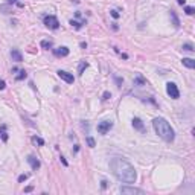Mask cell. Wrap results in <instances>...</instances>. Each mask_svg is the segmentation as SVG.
<instances>
[{"instance_id": "obj_1", "label": "cell", "mask_w": 195, "mask_h": 195, "mask_svg": "<svg viewBox=\"0 0 195 195\" xmlns=\"http://www.w3.org/2000/svg\"><path fill=\"white\" fill-rule=\"evenodd\" d=\"M110 169L114 174V177L118 178L119 181H124V183L131 185L136 181V171L134 168L130 165L127 160L119 159V157H114L110 162Z\"/></svg>"}, {"instance_id": "obj_2", "label": "cell", "mask_w": 195, "mask_h": 195, "mask_svg": "<svg viewBox=\"0 0 195 195\" xmlns=\"http://www.w3.org/2000/svg\"><path fill=\"white\" fill-rule=\"evenodd\" d=\"M152 127H154V130H155V133H157L163 140H166V142H172V140H174L175 133H174L172 127L169 125V122H168L166 119H163V118H155V119L152 121Z\"/></svg>"}, {"instance_id": "obj_3", "label": "cell", "mask_w": 195, "mask_h": 195, "mask_svg": "<svg viewBox=\"0 0 195 195\" xmlns=\"http://www.w3.org/2000/svg\"><path fill=\"white\" fill-rule=\"evenodd\" d=\"M44 24L49 29H58L60 28V21L55 15H46L44 17Z\"/></svg>"}, {"instance_id": "obj_4", "label": "cell", "mask_w": 195, "mask_h": 195, "mask_svg": "<svg viewBox=\"0 0 195 195\" xmlns=\"http://www.w3.org/2000/svg\"><path fill=\"white\" fill-rule=\"evenodd\" d=\"M111 128H113V122H110V121H102V122L98 124V133H99V134H107Z\"/></svg>"}, {"instance_id": "obj_5", "label": "cell", "mask_w": 195, "mask_h": 195, "mask_svg": "<svg viewBox=\"0 0 195 195\" xmlns=\"http://www.w3.org/2000/svg\"><path fill=\"white\" fill-rule=\"evenodd\" d=\"M166 92L172 99H178L180 98V92H178V88H177V85L174 82H168L166 84Z\"/></svg>"}, {"instance_id": "obj_6", "label": "cell", "mask_w": 195, "mask_h": 195, "mask_svg": "<svg viewBox=\"0 0 195 195\" xmlns=\"http://www.w3.org/2000/svg\"><path fill=\"white\" fill-rule=\"evenodd\" d=\"M119 191H121V194H130V195H143V191H142V189H137V188H130V186H122Z\"/></svg>"}, {"instance_id": "obj_7", "label": "cell", "mask_w": 195, "mask_h": 195, "mask_svg": "<svg viewBox=\"0 0 195 195\" xmlns=\"http://www.w3.org/2000/svg\"><path fill=\"white\" fill-rule=\"evenodd\" d=\"M58 76L61 78L63 81H66L67 84H73V81H75L73 75L69 73V72H64V70H58Z\"/></svg>"}, {"instance_id": "obj_8", "label": "cell", "mask_w": 195, "mask_h": 195, "mask_svg": "<svg viewBox=\"0 0 195 195\" xmlns=\"http://www.w3.org/2000/svg\"><path fill=\"white\" fill-rule=\"evenodd\" d=\"M28 163L31 165V168L34 171H37V169H40V166H41V163H40V160H38L35 155H28Z\"/></svg>"}, {"instance_id": "obj_9", "label": "cell", "mask_w": 195, "mask_h": 195, "mask_svg": "<svg viewBox=\"0 0 195 195\" xmlns=\"http://www.w3.org/2000/svg\"><path fill=\"white\" fill-rule=\"evenodd\" d=\"M54 54H55L57 57H67V55H69V49H67L66 46L57 47V49H54Z\"/></svg>"}, {"instance_id": "obj_10", "label": "cell", "mask_w": 195, "mask_h": 195, "mask_svg": "<svg viewBox=\"0 0 195 195\" xmlns=\"http://www.w3.org/2000/svg\"><path fill=\"white\" fill-rule=\"evenodd\" d=\"M133 127H134L136 130H139L140 133H145V125H143V122H142L139 118H134V119H133Z\"/></svg>"}, {"instance_id": "obj_11", "label": "cell", "mask_w": 195, "mask_h": 195, "mask_svg": "<svg viewBox=\"0 0 195 195\" xmlns=\"http://www.w3.org/2000/svg\"><path fill=\"white\" fill-rule=\"evenodd\" d=\"M11 57H12V60L17 61V63H21V61H23V55L20 54V50H17V49H12V50H11Z\"/></svg>"}, {"instance_id": "obj_12", "label": "cell", "mask_w": 195, "mask_h": 195, "mask_svg": "<svg viewBox=\"0 0 195 195\" xmlns=\"http://www.w3.org/2000/svg\"><path fill=\"white\" fill-rule=\"evenodd\" d=\"M183 66H186V67H189V69H194L195 67V61L192 60V58H183Z\"/></svg>"}, {"instance_id": "obj_13", "label": "cell", "mask_w": 195, "mask_h": 195, "mask_svg": "<svg viewBox=\"0 0 195 195\" xmlns=\"http://www.w3.org/2000/svg\"><path fill=\"white\" fill-rule=\"evenodd\" d=\"M52 46H54L52 40H43V41H41V47H43V49H50Z\"/></svg>"}, {"instance_id": "obj_14", "label": "cell", "mask_w": 195, "mask_h": 195, "mask_svg": "<svg viewBox=\"0 0 195 195\" xmlns=\"http://www.w3.org/2000/svg\"><path fill=\"white\" fill-rule=\"evenodd\" d=\"M171 18H172V21H174V26H175V28H178L180 21H178V17H177V14H175L174 11H171Z\"/></svg>"}, {"instance_id": "obj_15", "label": "cell", "mask_w": 195, "mask_h": 195, "mask_svg": "<svg viewBox=\"0 0 195 195\" xmlns=\"http://www.w3.org/2000/svg\"><path fill=\"white\" fill-rule=\"evenodd\" d=\"M87 67H88V64H87L85 61H82V63L79 64V67H78V73H79V75H82V72H84Z\"/></svg>"}, {"instance_id": "obj_16", "label": "cell", "mask_w": 195, "mask_h": 195, "mask_svg": "<svg viewBox=\"0 0 195 195\" xmlns=\"http://www.w3.org/2000/svg\"><path fill=\"white\" fill-rule=\"evenodd\" d=\"M32 142H34L35 145H44V140H43L41 137H37V136L32 137Z\"/></svg>"}, {"instance_id": "obj_17", "label": "cell", "mask_w": 195, "mask_h": 195, "mask_svg": "<svg viewBox=\"0 0 195 195\" xmlns=\"http://www.w3.org/2000/svg\"><path fill=\"white\" fill-rule=\"evenodd\" d=\"M24 78H26V72H24V70H18V75L15 76V79H17V81H21V79H24Z\"/></svg>"}, {"instance_id": "obj_18", "label": "cell", "mask_w": 195, "mask_h": 195, "mask_svg": "<svg viewBox=\"0 0 195 195\" xmlns=\"http://www.w3.org/2000/svg\"><path fill=\"white\" fill-rule=\"evenodd\" d=\"M70 24L73 26V28H76V29H79L81 26L84 24V23H79V21H76V20H70Z\"/></svg>"}, {"instance_id": "obj_19", "label": "cell", "mask_w": 195, "mask_h": 195, "mask_svg": "<svg viewBox=\"0 0 195 195\" xmlns=\"http://www.w3.org/2000/svg\"><path fill=\"white\" fill-rule=\"evenodd\" d=\"M87 143H88L90 148H93V146L96 145V143H95V139H93V137H90V136H87Z\"/></svg>"}, {"instance_id": "obj_20", "label": "cell", "mask_w": 195, "mask_h": 195, "mask_svg": "<svg viewBox=\"0 0 195 195\" xmlns=\"http://www.w3.org/2000/svg\"><path fill=\"white\" fill-rule=\"evenodd\" d=\"M183 50H188V52H194L195 49H194V46H192V44L186 43V44H183Z\"/></svg>"}, {"instance_id": "obj_21", "label": "cell", "mask_w": 195, "mask_h": 195, "mask_svg": "<svg viewBox=\"0 0 195 195\" xmlns=\"http://www.w3.org/2000/svg\"><path fill=\"white\" fill-rule=\"evenodd\" d=\"M185 12H186L188 15H192L194 12H195V9H194L192 6H186V8H185Z\"/></svg>"}, {"instance_id": "obj_22", "label": "cell", "mask_w": 195, "mask_h": 195, "mask_svg": "<svg viewBox=\"0 0 195 195\" xmlns=\"http://www.w3.org/2000/svg\"><path fill=\"white\" fill-rule=\"evenodd\" d=\"M0 134H2V139H3V140H5V142H6V140H8V134H6V133H5V125H3V127H2V133H0Z\"/></svg>"}, {"instance_id": "obj_23", "label": "cell", "mask_w": 195, "mask_h": 195, "mask_svg": "<svg viewBox=\"0 0 195 195\" xmlns=\"http://www.w3.org/2000/svg\"><path fill=\"white\" fill-rule=\"evenodd\" d=\"M110 98H111V93H110V92H105V93L102 95V99H104V101H107V99H110Z\"/></svg>"}, {"instance_id": "obj_24", "label": "cell", "mask_w": 195, "mask_h": 195, "mask_svg": "<svg viewBox=\"0 0 195 195\" xmlns=\"http://www.w3.org/2000/svg\"><path fill=\"white\" fill-rule=\"evenodd\" d=\"M28 177H29L28 174H21V175L18 177V181H20V183H21V181H24V180H28Z\"/></svg>"}, {"instance_id": "obj_25", "label": "cell", "mask_w": 195, "mask_h": 195, "mask_svg": "<svg viewBox=\"0 0 195 195\" xmlns=\"http://www.w3.org/2000/svg\"><path fill=\"white\" fill-rule=\"evenodd\" d=\"M110 14H111V17H113V18H119V12H118V11H114V9H113V11L110 12Z\"/></svg>"}, {"instance_id": "obj_26", "label": "cell", "mask_w": 195, "mask_h": 195, "mask_svg": "<svg viewBox=\"0 0 195 195\" xmlns=\"http://www.w3.org/2000/svg\"><path fill=\"white\" fill-rule=\"evenodd\" d=\"M136 84H145V81L142 79L140 76H137V78H136Z\"/></svg>"}, {"instance_id": "obj_27", "label": "cell", "mask_w": 195, "mask_h": 195, "mask_svg": "<svg viewBox=\"0 0 195 195\" xmlns=\"http://www.w3.org/2000/svg\"><path fill=\"white\" fill-rule=\"evenodd\" d=\"M5 87H6V84H5V81L2 79V78H0V90H3Z\"/></svg>"}, {"instance_id": "obj_28", "label": "cell", "mask_w": 195, "mask_h": 195, "mask_svg": "<svg viewBox=\"0 0 195 195\" xmlns=\"http://www.w3.org/2000/svg\"><path fill=\"white\" fill-rule=\"evenodd\" d=\"M116 82H118V84L121 85V84L124 82V79H121V78H118V76H116Z\"/></svg>"}, {"instance_id": "obj_29", "label": "cell", "mask_w": 195, "mask_h": 195, "mask_svg": "<svg viewBox=\"0 0 195 195\" xmlns=\"http://www.w3.org/2000/svg\"><path fill=\"white\" fill-rule=\"evenodd\" d=\"M61 162H63L64 166H67V162H66V159H64V157H61Z\"/></svg>"}, {"instance_id": "obj_30", "label": "cell", "mask_w": 195, "mask_h": 195, "mask_svg": "<svg viewBox=\"0 0 195 195\" xmlns=\"http://www.w3.org/2000/svg\"><path fill=\"white\" fill-rule=\"evenodd\" d=\"M78 149H79V145H75V148H73V152H78Z\"/></svg>"}, {"instance_id": "obj_31", "label": "cell", "mask_w": 195, "mask_h": 195, "mask_svg": "<svg viewBox=\"0 0 195 195\" xmlns=\"http://www.w3.org/2000/svg\"><path fill=\"white\" fill-rule=\"evenodd\" d=\"M186 3V0H178V5H185Z\"/></svg>"}, {"instance_id": "obj_32", "label": "cell", "mask_w": 195, "mask_h": 195, "mask_svg": "<svg viewBox=\"0 0 195 195\" xmlns=\"http://www.w3.org/2000/svg\"><path fill=\"white\" fill-rule=\"evenodd\" d=\"M12 2H15V0H9V3H12Z\"/></svg>"}]
</instances>
